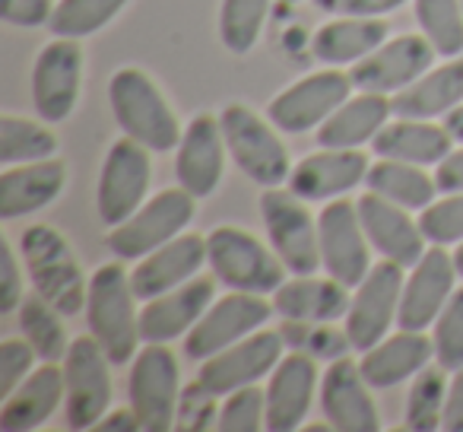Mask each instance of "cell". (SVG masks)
<instances>
[{"mask_svg":"<svg viewBox=\"0 0 463 432\" xmlns=\"http://www.w3.org/2000/svg\"><path fill=\"white\" fill-rule=\"evenodd\" d=\"M130 407L146 432H168L178 410V360L165 343H146L130 366Z\"/></svg>","mask_w":463,"mask_h":432,"instance_id":"30bf717a","label":"cell"},{"mask_svg":"<svg viewBox=\"0 0 463 432\" xmlns=\"http://www.w3.org/2000/svg\"><path fill=\"white\" fill-rule=\"evenodd\" d=\"M444 432H463V369L454 372V381L448 385V400H444Z\"/></svg>","mask_w":463,"mask_h":432,"instance_id":"7dc6e473","label":"cell"},{"mask_svg":"<svg viewBox=\"0 0 463 432\" xmlns=\"http://www.w3.org/2000/svg\"><path fill=\"white\" fill-rule=\"evenodd\" d=\"M219 124H222V137L232 159L251 181L264 187H277L292 175L283 140L248 105H225Z\"/></svg>","mask_w":463,"mask_h":432,"instance_id":"8992f818","label":"cell"},{"mask_svg":"<svg viewBox=\"0 0 463 432\" xmlns=\"http://www.w3.org/2000/svg\"><path fill=\"white\" fill-rule=\"evenodd\" d=\"M435 54V45L425 35H400L374 48L368 58L355 61L349 77L362 92H400L431 71Z\"/></svg>","mask_w":463,"mask_h":432,"instance_id":"e0dca14e","label":"cell"},{"mask_svg":"<svg viewBox=\"0 0 463 432\" xmlns=\"http://www.w3.org/2000/svg\"><path fill=\"white\" fill-rule=\"evenodd\" d=\"M20 252L26 258L29 280L42 299H48L61 315H77L80 309H86L90 283L83 280L77 254L58 229L42 223L29 226L20 239Z\"/></svg>","mask_w":463,"mask_h":432,"instance_id":"3957f363","label":"cell"},{"mask_svg":"<svg viewBox=\"0 0 463 432\" xmlns=\"http://www.w3.org/2000/svg\"><path fill=\"white\" fill-rule=\"evenodd\" d=\"M134 286L121 264H105L90 277L86 293V324L99 341L111 366H128L137 356L140 312L134 309Z\"/></svg>","mask_w":463,"mask_h":432,"instance_id":"6da1fadb","label":"cell"},{"mask_svg":"<svg viewBox=\"0 0 463 432\" xmlns=\"http://www.w3.org/2000/svg\"><path fill=\"white\" fill-rule=\"evenodd\" d=\"M355 210H359V220L368 242L387 261H397L400 267H412L425 254V235L419 229V223H412L406 216V206L368 191L359 197Z\"/></svg>","mask_w":463,"mask_h":432,"instance_id":"ffe728a7","label":"cell"},{"mask_svg":"<svg viewBox=\"0 0 463 432\" xmlns=\"http://www.w3.org/2000/svg\"><path fill=\"white\" fill-rule=\"evenodd\" d=\"M67 168L61 159H39L33 166H7L0 175V216L16 220L48 206L64 191Z\"/></svg>","mask_w":463,"mask_h":432,"instance_id":"484cf974","label":"cell"},{"mask_svg":"<svg viewBox=\"0 0 463 432\" xmlns=\"http://www.w3.org/2000/svg\"><path fill=\"white\" fill-rule=\"evenodd\" d=\"M317 235H321V261L324 271L343 286H359L365 274L372 271L368 264V245L365 229H362L359 210L349 200H330L317 216Z\"/></svg>","mask_w":463,"mask_h":432,"instance_id":"2e32d148","label":"cell"},{"mask_svg":"<svg viewBox=\"0 0 463 432\" xmlns=\"http://www.w3.org/2000/svg\"><path fill=\"white\" fill-rule=\"evenodd\" d=\"M435 362L448 372L463 369V286L454 290V296L448 299V305L441 309V315L435 318Z\"/></svg>","mask_w":463,"mask_h":432,"instance_id":"60d3db41","label":"cell"},{"mask_svg":"<svg viewBox=\"0 0 463 432\" xmlns=\"http://www.w3.org/2000/svg\"><path fill=\"white\" fill-rule=\"evenodd\" d=\"M225 168V137L222 124L213 115H197L187 124L184 137L178 143L175 159V178L194 197H210L222 181Z\"/></svg>","mask_w":463,"mask_h":432,"instance_id":"d6986e66","label":"cell"},{"mask_svg":"<svg viewBox=\"0 0 463 432\" xmlns=\"http://www.w3.org/2000/svg\"><path fill=\"white\" fill-rule=\"evenodd\" d=\"M58 315L61 312L48 299H42L39 293L20 302V328L42 362H61L67 356V350H71L67 331Z\"/></svg>","mask_w":463,"mask_h":432,"instance_id":"e575fe53","label":"cell"},{"mask_svg":"<svg viewBox=\"0 0 463 432\" xmlns=\"http://www.w3.org/2000/svg\"><path fill=\"white\" fill-rule=\"evenodd\" d=\"M444 372H448V369H441V366H425L422 372H416L410 398H406V426H410L412 432L441 429L444 400H448Z\"/></svg>","mask_w":463,"mask_h":432,"instance_id":"ab89813d","label":"cell"},{"mask_svg":"<svg viewBox=\"0 0 463 432\" xmlns=\"http://www.w3.org/2000/svg\"><path fill=\"white\" fill-rule=\"evenodd\" d=\"M52 14H54L52 0H4V10H0V16L10 26H23V29L45 26L52 20Z\"/></svg>","mask_w":463,"mask_h":432,"instance_id":"bcb514c9","label":"cell"},{"mask_svg":"<svg viewBox=\"0 0 463 432\" xmlns=\"http://www.w3.org/2000/svg\"><path fill=\"white\" fill-rule=\"evenodd\" d=\"M419 229L431 245H450V242L463 239V191L448 194L438 204L431 200L419 216Z\"/></svg>","mask_w":463,"mask_h":432,"instance_id":"7bdbcfd3","label":"cell"},{"mask_svg":"<svg viewBox=\"0 0 463 432\" xmlns=\"http://www.w3.org/2000/svg\"><path fill=\"white\" fill-rule=\"evenodd\" d=\"M109 102L124 134L134 137L137 143H143L153 153H168L184 137L178 134V121H175L168 102L162 99L159 86L137 67L115 71L109 83Z\"/></svg>","mask_w":463,"mask_h":432,"instance_id":"7a4b0ae2","label":"cell"},{"mask_svg":"<svg viewBox=\"0 0 463 432\" xmlns=\"http://www.w3.org/2000/svg\"><path fill=\"white\" fill-rule=\"evenodd\" d=\"M416 20L438 54H463V4L460 0H416Z\"/></svg>","mask_w":463,"mask_h":432,"instance_id":"f35d334b","label":"cell"},{"mask_svg":"<svg viewBox=\"0 0 463 432\" xmlns=\"http://www.w3.org/2000/svg\"><path fill=\"white\" fill-rule=\"evenodd\" d=\"M83 48L80 39H54L39 52L33 67V105L42 121H64L80 99Z\"/></svg>","mask_w":463,"mask_h":432,"instance_id":"9a60e30c","label":"cell"},{"mask_svg":"<svg viewBox=\"0 0 463 432\" xmlns=\"http://www.w3.org/2000/svg\"><path fill=\"white\" fill-rule=\"evenodd\" d=\"M286 4H296V0H286Z\"/></svg>","mask_w":463,"mask_h":432,"instance_id":"db71d44e","label":"cell"},{"mask_svg":"<svg viewBox=\"0 0 463 432\" xmlns=\"http://www.w3.org/2000/svg\"><path fill=\"white\" fill-rule=\"evenodd\" d=\"M283 360V341L273 331H254L245 341L232 343V347L219 350L216 356L203 360L197 372V385L213 398H225V394L239 391L245 385H258L264 375L277 369Z\"/></svg>","mask_w":463,"mask_h":432,"instance_id":"7c38bea8","label":"cell"},{"mask_svg":"<svg viewBox=\"0 0 463 432\" xmlns=\"http://www.w3.org/2000/svg\"><path fill=\"white\" fill-rule=\"evenodd\" d=\"M23 302V277L10 242H0V312L10 315Z\"/></svg>","mask_w":463,"mask_h":432,"instance_id":"f6af8a7d","label":"cell"},{"mask_svg":"<svg viewBox=\"0 0 463 432\" xmlns=\"http://www.w3.org/2000/svg\"><path fill=\"white\" fill-rule=\"evenodd\" d=\"M191 220H194V194L184 191L181 185L168 187V191L156 194L153 200H146L121 226H111L105 245L121 261L146 258L149 252H156L159 245H165L175 235L184 233V226Z\"/></svg>","mask_w":463,"mask_h":432,"instance_id":"5b68a950","label":"cell"},{"mask_svg":"<svg viewBox=\"0 0 463 432\" xmlns=\"http://www.w3.org/2000/svg\"><path fill=\"white\" fill-rule=\"evenodd\" d=\"M39 360L29 341H4L0 347V398H10L33 372V362Z\"/></svg>","mask_w":463,"mask_h":432,"instance_id":"ee69618b","label":"cell"},{"mask_svg":"<svg viewBox=\"0 0 463 432\" xmlns=\"http://www.w3.org/2000/svg\"><path fill=\"white\" fill-rule=\"evenodd\" d=\"M454 267H457V274L463 277V245L457 248V254H454Z\"/></svg>","mask_w":463,"mask_h":432,"instance_id":"f5cc1de1","label":"cell"},{"mask_svg":"<svg viewBox=\"0 0 463 432\" xmlns=\"http://www.w3.org/2000/svg\"><path fill=\"white\" fill-rule=\"evenodd\" d=\"M460 4H463V0H460Z\"/></svg>","mask_w":463,"mask_h":432,"instance_id":"11a10c76","label":"cell"},{"mask_svg":"<svg viewBox=\"0 0 463 432\" xmlns=\"http://www.w3.org/2000/svg\"><path fill=\"white\" fill-rule=\"evenodd\" d=\"M67 398L64 385V369H58V362H45L35 372H29V379L16 388L10 398H4L0 407V429L7 432H26L42 426L58 404Z\"/></svg>","mask_w":463,"mask_h":432,"instance_id":"83f0119b","label":"cell"},{"mask_svg":"<svg viewBox=\"0 0 463 432\" xmlns=\"http://www.w3.org/2000/svg\"><path fill=\"white\" fill-rule=\"evenodd\" d=\"M349 90H353V77H346V73L340 71L311 73V77L298 80L289 90L279 92L267 105V118L283 134H305V130L327 121L349 99Z\"/></svg>","mask_w":463,"mask_h":432,"instance_id":"4fadbf2b","label":"cell"},{"mask_svg":"<svg viewBox=\"0 0 463 432\" xmlns=\"http://www.w3.org/2000/svg\"><path fill=\"white\" fill-rule=\"evenodd\" d=\"M153 166H149V149L137 143L134 137L124 134L121 140L111 143L109 156L102 162L99 175V216L105 226H121L143 206Z\"/></svg>","mask_w":463,"mask_h":432,"instance_id":"ba28073f","label":"cell"},{"mask_svg":"<svg viewBox=\"0 0 463 432\" xmlns=\"http://www.w3.org/2000/svg\"><path fill=\"white\" fill-rule=\"evenodd\" d=\"M349 286H343L340 280H317V277H296L289 283H279V290L273 293V309L289 322H305V324H327L334 318L349 312Z\"/></svg>","mask_w":463,"mask_h":432,"instance_id":"f1b7e54d","label":"cell"},{"mask_svg":"<svg viewBox=\"0 0 463 432\" xmlns=\"http://www.w3.org/2000/svg\"><path fill=\"white\" fill-rule=\"evenodd\" d=\"M54 153H58V137L45 124L16 115L0 118V162L4 166L52 159Z\"/></svg>","mask_w":463,"mask_h":432,"instance_id":"d590c367","label":"cell"},{"mask_svg":"<svg viewBox=\"0 0 463 432\" xmlns=\"http://www.w3.org/2000/svg\"><path fill=\"white\" fill-rule=\"evenodd\" d=\"M435 185H438V191H444V194L463 191V149H454V153H448L438 162Z\"/></svg>","mask_w":463,"mask_h":432,"instance_id":"c3c4849f","label":"cell"},{"mask_svg":"<svg viewBox=\"0 0 463 432\" xmlns=\"http://www.w3.org/2000/svg\"><path fill=\"white\" fill-rule=\"evenodd\" d=\"M270 318V302L260 299V293H232L222 296L219 302H213L203 312L197 324L191 328L184 341V353L191 360L203 362L210 356H216L219 350L232 347V343L245 341L248 334L260 328Z\"/></svg>","mask_w":463,"mask_h":432,"instance_id":"5bb4252c","label":"cell"},{"mask_svg":"<svg viewBox=\"0 0 463 432\" xmlns=\"http://www.w3.org/2000/svg\"><path fill=\"white\" fill-rule=\"evenodd\" d=\"M206 261V239L203 235H175L172 242L149 252L130 274V286L140 302L162 296L175 286L194 280V274Z\"/></svg>","mask_w":463,"mask_h":432,"instance_id":"603a6c76","label":"cell"},{"mask_svg":"<svg viewBox=\"0 0 463 432\" xmlns=\"http://www.w3.org/2000/svg\"><path fill=\"white\" fill-rule=\"evenodd\" d=\"M393 115L391 99L384 92H362L355 99H346L317 130L321 149H359L362 143L374 140L387 118Z\"/></svg>","mask_w":463,"mask_h":432,"instance_id":"4dcf8cb0","label":"cell"},{"mask_svg":"<svg viewBox=\"0 0 463 432\" xmlns=\"http://www.w3.org/2000/svg\"><path fill=\"white\" fill-rule=\"evenodd\" d=\"M406 0H336V7L346 16H381L397 10Z\"/></svg>","mask_w":463,"mask_h":432,"instance_id":"681fc988","label":"cell"},{"mask_svg":"<svg viewBox=\"0 0 463 432\" xmlns=\"http://www.w3.org/2000/svg\"><path fill=\"white\" fill-rule=\"evenodd\" d=\"M308 200H302L292 191H279L270 187L260 197V213H264L267 235L273 242V252L292 271L296 277H311L321 261V235H317V223L311 220Z\"/></svg>","mask_w":463,"mask_h":432,"instance_id":"52a82bcc","label":"cell"},{"mask_svg":"<svg viewBox=\"0 0 463 432\" xmlns=\"http://www.w3.org/2000/svg\"><path fill=\"white\" fill-rule=\"evenodd\" d=\"M102 429H121V432H134V429H143L140 426V419H137V413H134V407H121V410H111V413H105L102 417Z\"/></svg>","mask_w":463,"mask_h":432,"instance_id":"f907efd6","label":"cell"},{"mask_svg":"<svg viewBox=\"0 0 463 432\" xmlns=\"http://www.w3.org/2000/svg\"><path fill=\"white\" fill-rule=\"evenodd\" d=\"M387 39V23L378 16H346V20L324 23L311 35V54L324 64H349L362 61L381 48Z\"/></svg>","mask_w":463,"mask_h":432,"instance_id":"d6a6232c","label":"cell"},{"mask_svg":"<svg viewBox=\"0 0 463 432\" xmlns=\"http://www.w3.org/2000/svg\"><path fill=\"white\" fill-rule=\"evenodd\" d=\"M270 14V0H222L219 7V39L232 54H248L260 39Z\"/></svg>","mask_w":463,"mask_h":432,"instance_id":"8d00e7d4","label":"cell"},{"mask_svg":"<svg viewBox=\"0 0 463 432\" xmlns=\"http://www.w3.org/2000/svg\"><path fill=\"white\" fill-rule=\"evenodd\" d=\"M454 254L444 252V245H435L412 264L410 280L403 283V296H400L397 324L403 331H425L448 299L454 296Z\"/></svg>","mask_w":463,"mask_h":432,"instance_id":"ac0fdd59","label":"cell"},{"mask_svg":"<svg viewBox=\"0 0 463 432\" xmlns=\"http://www.w3.org/2000/svg\"><path fill=\"white\" fill-rule=\"evenodd\" d=\"M368 175V159L359 149H321L305 156L289 175V191L302 200H330L346 194Z\"/></svg>","mask_w":463,"mask_h":432,"instance_id":"d4e9b609","label":"cell"},{"mask_svg":"<svg viewBox=\"0 0 463 432\" xmlns=\"http://www.w3.org/2000/svg\"><path fill=\"white\" fill-rule=\"evenodd\" d=\"M431 353H435V343L429 337H422V331L400 328V334L384 337L372 350H365V356L359 362L362 379L372 388L384 391V388H393L410 379V375L422 372L429 366Z\"/></svg>","mask_w":463,"mask_h":432,"instance_id":"4316f807","label":"cell"},{"mask_svg":"<svg viewBox=\"0 0 463 432\" xmlns=\"http://www.w3.org/2000/svg\"><path fill=\"white\" fill-rule=\"evenodd\" d=\"M216 426L222 432H258L267 426V391L245 385L239 391L225 394V404L219 407Z\"/></svg>","mask_w":463,"mask_h":432,"instance_id":"b9f144b4","label":"cell"},{"mask_svg":"<svg viewBox=\"0 0 463 432\" xmlns=\"http://www.w3.org/2000/svg\"><path fill=\"white\" fill-rule=\"evenodd\" d=\"M463 102V58L448 61L435 71L422 73L416 83L403 86L391 99V109L397 118H416L431 121L438 115H448L450 109Z\"/></svg>","mask_w":463,"mask_h":432,"instance_id":"f546056e","label":"cell"},{"mask_svg":"<svg viewBox=\"0 0 463 432\" xmlns=\"http://www.w3.org/2000/svg\"><path fill=\"white\" fill-rule=\"evenodd\" d=\"M124 4L128 0H61L48 20V29L61 39H86V35L109 26L121 14Z\"/></svg>","mask_w":463,"mask_h":432,"instance_id":"74e56055","label":"cell"},{"mask_svg":"<svg viewBox=\"0 0 463 432\" xmlns=\"http://www.w3.org/2000/svg\"><path fill=\"white\" fill-rule=\"evenodd\" d=\"M317 385V366L305 353H289L277 362L267 385V429L292 432L305 423Z\"/></svg>","mask_w":463,"mask_h":432,"instance_id":"cb8c5ba5","label":"cell"},{"mask_svg":"<svg viewBox=\"0 0 463 432\" xmlns=\"http://www.w3.org/2000/svg\"><path fill=\"white\" fill-rule=\"evenodd\" d=\"M365 181L374 194L406 206V210H425L438 194L435 178H429L422 172V166H412V162H400V159L374 162L368 168Z\"/></svg>","mask_w":463,"mask_h":432,"instance_id":"836d02e7","label":"cell"},{"mask_svg":"<svg viewBox=\"0 0 463 432\" xmlns=\"http://www.w3.org/2000/svg\"><path fill=\"white\" fill-rule=\"evenodd\" d=\"M444 128H448V134L454 137L457 143H463V105H457V109H450L448 115H444Z\"/></svg>","mask_w":463,"mask_h":432,"instance_id":"816d5d0a","label":"cell"},{"mask_svg":"<svg viewBox=\"0 0 463 432\" xmlns=\"http://www.w3.org/2000/svg\"><path fill=\"white\" fill-rule=\"evenodd\" d=\"M206 264L216 280L241 293H277L283 283V261L270 254L251 233L239 226H219L206 235Z\"/></svg>","mask_w":463,"mask_h":432,"instance_id":"277c9868","label":"cell"},{"mask_svg":"<svg viewBox=\"0 0 463 432\" xmlns=\"http://www.w3.org/2000/svg\"><path fill=\"white\" fill-rule=\"evenodd\" d=\"M400 296H403V267L397 261L374 264L355 290L346 312V341L355 350H372L384 341L387 328L397 322Z\"/></svg>","mask_w":463,"mask_h":432,"instance_id":"8fae6325","label":"cell"},{"mask_svg":"<svg viewBox=\"0 0 463 432\" xmlns=\"http://www.w3.org/2000/svg\"><path fill=\"white\" fill-rule=\"evenodd\" d=\"M450 143H454V137L448 134L444 124L400 118V121L384 124L374 134L372 149L381 159H400V162H412V166H431L435 162L438 166L450 153Z\"/></svg>","mask_w":463,"mask_h":432,"instance_id":"1f68e13d","label":"cell"},{"mask_svg":"<svg viewBox=\"0 0 463 432\" xmlns=\"http://www.w3.org/2000/svg\"><path fill=\"white\" fill-rule=\"evenodd\" d=\"M109 356L96 337H77L64 356V385H67V426L71 429H92L102 423L111 404V375Z\"/></svg>","mask_w":463,"mask_h":432,"instance_id":"9c48e42d","label":"cell"},{"mask_svg":"<svg viewBox=\"0 0 463 432\" xmlns=\"http://www.w3.org/2000/svg\"><path fill=\"white\" fill-rule=\"evenodd\" d=\"M213 305V280L197 277L162 296L149 299L140 312V337L146 343H168L181 334H191L194 324Z\"/></svg>","mask_w":463,"mask_h":432,"instance_id":"7402d4cb","label":"cell"},{"mask_svg":"<svg viewBox=\"0 0 463 432\" xmlns=\"http://www.w3.org/2000/svg\"><path fill=\"white\" fill-rule=\"evenodd\" d=\"M368 381L362 369L349 360H336L324 372L321 381V410L327 423L340 432H378V407L368 394Z\"/></svg>","mask_w":463,"mask_h":432,"instance_id":"44dd1931","label":"cell"}]
</instances>
